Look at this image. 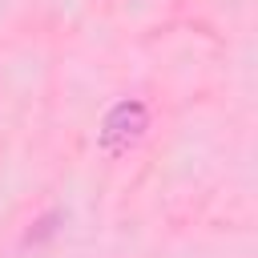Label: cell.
<instances>
[{"mask_svg":"<svg viewBox=\"0 0 258 258\" xmlns=\"http://www.w3.org/2000/svg\"><path fill=\"white\" fill-rule=\"evenodd\" d=\"M141 133H145V105H141V101H121V105L109 109V117H105V125H101V145H105L109 153H121V149H129Z\"/></svg>","mask_w":258,"mask_h":258,"instance_id":"1","label":"cell"}]
</instances>
